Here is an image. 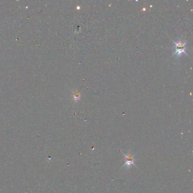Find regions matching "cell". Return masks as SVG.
Here are the masks:
<instances>
[{"instance_id":"obj_2","label":"cell","mask_w":193,"mask_h":193,"mask_svg":"<svg viewBox=\"0 0 193 193\" xmlns=\"http://www.w3.org/2000/svg\"><path fill=\"white\" fill-rule=\"evenodd\" d=\"M125 156L126 158V162L125 163V165L126 166H130L131 165H133L134 164V160H133V157L131 156L130 154L128 155H125Z\"/></svg>"},{"instance_id":"obj_1","label":"cell","mask_w":193,"mask_h":193,"mask_svg":"<svg viewBox=\"0 0 193 193\" xmlns=\"http://www.w3.org/2000/svg\"><path fill=\"white\" fill-rule=\"evenodd\" d=\"M175 44V47L173 49L175 50L174 55H177V57H180L182 54L185 53L187 55L186 53V42H182L179 41L178 42H176L173 41Z\"/></svg>"}]
</instances>
